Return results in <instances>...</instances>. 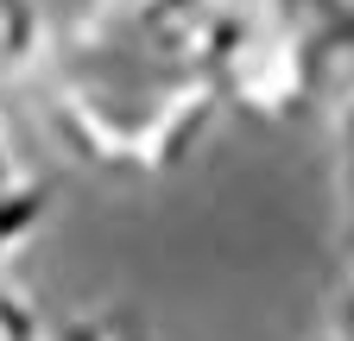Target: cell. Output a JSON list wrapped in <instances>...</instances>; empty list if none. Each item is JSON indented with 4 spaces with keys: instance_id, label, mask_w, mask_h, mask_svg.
I'll return each mask as SVG.
<instances>
[{
    "instance_id": "52a82bcc",
    "label": "cell",
    "mask_w": 354,
    "mask_h": 341,
    "mask_svg": "<svg viewBox=\"0 0 354 341\" xmlns=\"http://www.w3.org/2000/svg\"><path fill=\"white\" fill-rule=\"evenodd\" d=\"M108 7H133V13H190V0H108Z\"/></svg>"
},
{
    "instance_id": "6da1fadb",
    "label": "cell",
    "mask_w": 354,
    "mask_h": 341,
    "mask_svg": "<svg viewBox=\"0 0 354 341\" xmlns=\"http://www.w3.org/2000/svg\"><path fill=\"white\" fill-rule=\"evenodd\" d=\"M38 108L51 139L102 177L158 184L221 114L190 13H133L108 0H51Z\"/></svg>"
},
{
    "instance_id": "3957f363",
    "label": "cell",
    "mask_w": 354,
    "mask_h": 341,
    "mask_svg": "<svg viewBox=\"0 0 354 341\" xmlns=\"http://www.w3.org/2000/svg\"><path fill=\"white\" fill-rule=\"evenodd\" d=\"M51 0H0V95L26 89L44 70V51H51Z\"/></svg>"
},
{
    "instance_id": "5b68a950",
    "label": "cell",
    "mask_w": 354,
    "mask_h": 341,
    "mask_svg": "<svg viewBox=\"0 0 354 341\" xmlns=\"http://www.w3.org/2000/svg\"><path fill=\"white\" fill-rule=\"evenodd\" d=\"M0 341H51V322H44L26 291H13L7 278H0Z\"/></svg>"
},
{
    "instance_id": "277c9868",
    "label": "cell",
    "mask_w": 354,
    "mask_h": 341,
    "mask_svg": "<svg viewBox=\"0 0 354 341\" xmlns=\"http://www.w3.org/2000/svg\"><path fill=\"white\" fill-rule=\"evenodd\" d=\"M329 164H335V196L348 208V222H354V89L342 95L335 108V133H329Z\"/></svg>"
},
{
    "instance_id": "7a4b0ae2",
    "label": "cell",
    "mask_w": 354,
    "mask_h": 341,
    "mask_svg": "<svg viewBox=\"0 0 354 341\" xmlns=\"http://www.w3.org/2000/svg\"><path fill=\"white\" fill-rule=\"evenodd\" d=\"M44 215H51V184L32 170V158L13 139V126L0 120V272L38 240Z\"/></svg>"
},
{
    "instance_id": "ba28073f",
    "label": "cell",
    "mask_w": 354,
    "mask_h": 341,
    "mask_svg": "<svg viewBox=\"0 0 354 341\" xmlns=\"http://www.w3.org/2000/svg\"><path fill=\"white\" fill-rule=\"evenodd\" d=\"M329 341H348V335H329Z\"/></svg>"
},
{
    "instance_id": "8992f818",
    "label": "cell",
    "mask_w": 354,
    "mask_h": 341,
    "mask_svg": "<svg viewBox=\"0 0 354 341\" xmlns=\"http://www.w3.org/2000/svg\"><path fill=\"white\" fill-rule=\"evenodd\" d=\"M335 335H348V341H354V246H348L342 278H335Z\"/></svg>"
}]
</instances>
